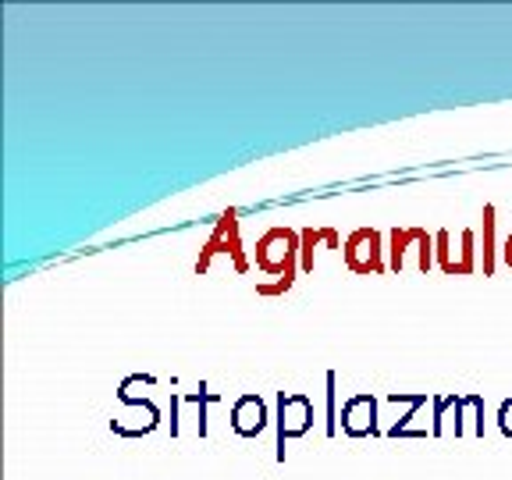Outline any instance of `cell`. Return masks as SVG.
<instances>
[{"label": "cell", "mask_w": 512, "mask_h": 480, "mask_svg": "<svg viewBox=\"0 0 512 480\" xmlns=\"http://www.w3.org/2000/svg\"><path fill=\"white\" fill-rule=\"evenodd\" d=\"M299 249H303L299 232L296 228H285V224H274V228H267L260 235V242H256V267L274 278L267 285H256L260 296H285L288 288L296 285Z\"/></svg>", "instance_id": "1"}, {"label": "cell", "mask_w": 512, "mask_h": 480, "mask_svg": "<svg viewBox=\"0 0 512 480\" xmlns=\"http://www.w3.org/2000/svg\"><path fill=\"white\" fill-rule=\"evenodd\" d=\"M221 253L232 256V264L239 274L249 271V260H246V253H242V242H239V210H232V207L217 217V228L210 232V239L203 242L200 256H196V274H207L210 264H214V256H221Z\"/></svg>", "instance_id": "2"}, {"label": "cell", "mask_w": 512, "mask_h": 480, "mask_svg": "<svg viewBox=\"0 0 512 480\" xmlns=\"http://www.w3.org/2000/svg\"><path fill=\"white\" fill-rule=\"evenodd\" d=\"M274 424H278V463H285V441L303 438L313 427V399L303 392H274Z\"/></svg>", "instance_id": "3"}, {"label": "cell", "mask_w": 512, "mask_h": 480, "mask_svg": "<svg viewBox=\"0 0 512 480\" xmlns=\"http://www.w3.org/2000/svg\"><path fill=\"white\" fill-rule=\"evenodd\" d=\"M342 260L352 274H384V235L377 228H356V232L345 239Z\"/></svg>", "instance_id": "4"}, {"label": "cell", "mask_w": 512, "mask_h": 480, "mask_svg": "<svg viewBox=\"0 0 512 480\" xmlns=\"http://www.w3.org/2000/svg\"><path fill=\"white\" fill-rule=\"evenodd\" d=\"M232 431L239 438H260L271 424V413H267V399L260 392H246L232 402Z\"/></svg>", "instance_id": "5"}, {"label": "cell", "mask_w": 512, "mask_h": 480, "mask_svg": "<svg viewBox=\"0 0 512 480\" xmlns=\"http://www.w3.org/2000/svg\"><path fill=\"white\" fill-rule=\"evenodd\" d=\"M342 431L349 438H377L381 427H377V399L370 392H360L345 399L342 406Z\"/></svg>", "instance_id": "6"}, {"label": "cell", "mask_w": 512, "mask_h": 480, "mask_svg": "<svg viewBox=\"0 0 512 480\" xmlns=\"http://www.w3.org/2000/svg\"><path fill=\"white\" fill-rule=\"evenodd\" d=\"M299 242H303V249H299V271L303 274H313V249L324 242L328 249H342V235L335 232V228H303L299 232Z\"/></svg>", "instance_id": "7"}, {"label": "cell", "mask_w": 512, "mask_h": 480, "mask_svg": "<svg viewBox=\"0 0 512 480\" xmlns=\"http://www.w3.org/2000/svg\"><path fill=\"white\" fill-rule=\"evenodd\" d=\"M424 228H392L388 232V271L399 274L402 264H406V253L413 246H420L424 242Z\"/></svg>", "instance_id": "8"}, {"label": "cell", "mask_w": 512, "mask_h": 480, "mask_svg": "<svg viewBox=\"0 0 512 480\" xmlns=\"http://www.w3.org/2000/svg\"><path fill=\"white\" fill-rule=\"evenodd\" d=\"M477 271V235L466 228L463 232V249H459V260L448 267V278H470Z\"/></svg>", "instance_id": "9"}, {"label": "cell", "mask_w": 512, "mask_h": 480, "mask_svg": "<svg viewBox=\"0 0 512 480\" xmlns=\"http://www.w3.org/2000/svg\"><path fill=\"white\" fill-rule=\"evenodd\" d=\"M495 203H484V278H491L495 274Z\"/></svg>", "instance_id": "10"}, {"label": "cell", "mask_w": 512, "mask_h": 480, "mask_svg": "<svg viewBox=\"0 0 512 480\" xmlns=\"http://www.w3.org/2000/svg\"><path fill=\"white\" fill-rule=\"evenodd\" d=\"M185 402L200 409V420H196V424H200V438H207V431H210V427H207V406H210V402H221V395H217V392H207V384H200L196 392L185 395Z\"/></svg>", "instance_id": "11"}, {"label": "cell", "mask_w": 512, "mask_h": 480, "mask_svg": "<svg viewBox=\"0 0 512 480\" xmlns=\"http://www.w3.org/2000/svg\"><path fill=\"white\" fill-rule=\"evenodd\" d=\"M427 406V392H409V409L402 420H395L392 427H388V438H402V434L409 431V420H416V409Z\"/></svg>", "instance_id": "12"}, {"label": "cell", "mask_w": 512, "mask_h": 480, "mask_svg": "<svg viewBox=\"0 0 512 480\" xmlns=\"http://www.w3.org/2000/svg\"><path fill=\"white\" fill-rule=\"evenodd\" d=\"M338 374L335 370H328V420H324V427H328V438H335L338 434Z\"/></svg>", "instance_id": "13"}, {"label": "cell", "mask_w": 512, "mask_h": 480, "mask_svg": "<svg viewBox=\"0 0 512 480\" xmlns=\"http://www.w3.org/2000/svg\"><path fill=\"white\" fill-rule=\"evenodd\" d=\"M495 420H498V431H502L505 438H512V395L502 402V406H498V416H495Z\"/></svg>", "instance_id": "14"}, {"label": "cell", "mask_w": 512, "mask_h": 480, "mask_svg": "<svg viewBox=\"0 0 512 480\" xmlns=\"http://www.w3.org/2000/svg\"><path fill=\"white\" fill-rule=\"evenodd\" d=\"M178 434V395L171 392V438Z\"/></svg>", "instance_id": "15"}, {"label": "cell", "mask_w": 512, "mask_h": 480, "mask_svg": "<svg viewBox=\"0 0 512 480\" xmlns=\"http://www.w3.org/2000/svg\"><path fill=\"white\" fill-rule=\"evenodd\" d=\"M502 260H505V267L512 271V232H509V239H505V246H502Z\"/></svg>", "instance_id": "16"}]
</instances>
